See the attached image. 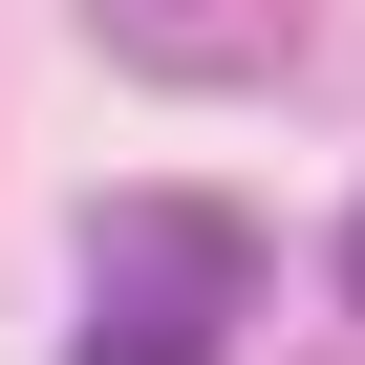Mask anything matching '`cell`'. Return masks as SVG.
Wrapping results in <instances>:
<instances>
[{"label":"cell","mask_w":365,"mask_h":365,"mask_svg":"<svg viewBox=\"0 0 365 365\" xmlns=\"http://www.w3.org/2000/svg\"><path fill=\"white\" fill-rule=\"evenodd\" d=\"M86 258H108L129 301H172V322H215V301L258 279V215H237V194H108Z\"/></svg>","instance_id":"cell-1"},{"label":"cell","mask_w":365,"mask_h":365,"mask_svg":"<svg viewBox=\"0 0 365 365\" xmlns=\"http://www.w3.org/2000/svg\"><path fill=\"white\" fill-rule=\"evenodd\" d=\"M108 43H150V65H172V43L237 65V43H258V0H108Z\"/></svg>","instance_id":"cell-2"},{"label":"cell","mask_w":365,"mask_h":365,"mask_svg":"<svg viewBox=\"0 0 365 365\" xmlns=\"http://www.w3.org/2000/svg\"><path fill=\"white\" fill-rule=\"evenodd\" d=\"M65 365H215V322H172V301H108V322H86Z\"/></svg>","instance_id":"cell-3"},{"label":"cell","mask_w":365,"mask_h":365,"mask_svg":"<svg viewBox=\"0 0 365 365\" xmlns=\"http://www.w3.org/2000/svg\"><path fill=\"white\" fill-rule=\"evenodd\" d=\"M344 301H365V215H344Z\"/></svg>","instance_id":"cell-4"}]
</instances>
